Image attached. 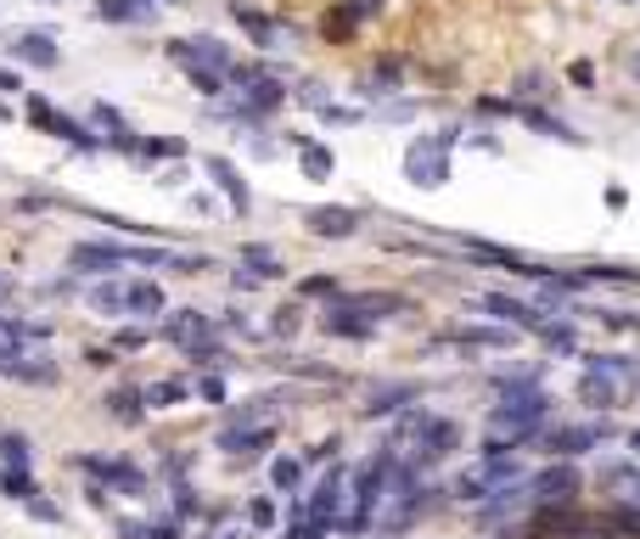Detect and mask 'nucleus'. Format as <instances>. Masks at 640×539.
Instances as JSON below:
<instances>
[{
    "mask_svg": "<svg viewBox=\"0 0 640 539\" xmlns=\"http://www.w3.org/2000/svg\"><path fill=\"white\" fill-rule=\"evenodd\" d=\"M422 494H427V489L416 484V472L399 461L393 484H388V494H382V505H377V517H371V523H377V534H404V528H411V523L427 512Z\"/></svg>",
    "mask_w": 640,
    "mask_h": 539,
    "instance_id": "1",
    "label": "nucleus"
},
{
    "mask_svg": "<svg viewBox=\"0 0 640 539\" xmlns=\"http://www.w3.org/2000/svg\"><path fill=\"white\" fill-rule=\"evenodd\" d=\"M551 416V399L539 393V388H517V393H505V404H494L489 411V427L494 433H512L517 444H528L534 438V427Z\"/></svg>",
    "mask_w": 640,
    "mask_h": 539,
    "instance_id": "2",
    "label": "nucleus"
},
{
    "mask_svg": "<svg viewBox=\"0 0 640 539\" xmlns=\"http://www.w3.org/2000/svg\"><path fill=\"white\" fill-rule=\"evenodd\" d=\"M450 147H455V135H416L411 152H404V180L438 191L450 180Z\"/></svg>",
    "mask_w": 640,
    "mask_h": 539,
    "instance_id": "3",
    "label": "nucleus"
},
{
    "mask_svg": "<svg viewBox=\"0 0 640 539\" xmlns=\"http://www.w3.org/2000/svg\"><path fill=\"white\" fill-rule=\"evenodd\" d=\"M399 438H411V444L422 450V461H444L450 450H455V422H444V416H427V411H416V416H404L399 422Z\"/></svg>",
    "mask_w": 640,
    "mask_h": 539,
    "instance_id": "4",
    "label": "nucleus"
},
{
    "mask_svg": "<svg viewBox=\"0 0 640 539\" xmlns=\"http://www.w3.org/2000/svg\"><path fill=\"white\" fill-rule=\"evenodd\" d=\"M230 79L242 85V108L248 113H276L281 101H287V90H281V79H269V74H259V67H230Z\"/></svg>",
    "mask_w": 640,
    "mask_h": 539,
    "instance_id": "5",
    "label": "nucleus"
},
{
    "mask_svg": "<svg viewBox=\"0 0 640 539\" xmlns=\"http://www.w3.org/2000/svg\"><path fill=\"white\" fill-rule=\"evenodd\" d=\"M28 118L40 124V129H51V135H62V141H67V147H79V152H96V147H101V141H96L90 129H79L74 118H62V113L51 108V101H40V96L28 101Z\"/></svg>",
    "mask_w": 640,
    "mask_h": 539,
    "instance_id": "6",
    "label": "nucleus"
},
{
    "mask_svg": "<svg viewBox=\"0 0 640 539\" xmlns=\"http://www.w3.org/2000/svg\"><path fill=\"white\" fill-rule=\"evenodd\" d=\"M321 326H326L331 337H354V343H365V337L377 331V321H365V303H326Z\"/></svg>",
    "mask_w": 640,
    "mask_h": 539,
    "instance_id": "7",
    "label": "nucleus"
},
{
    "mask_svg": "<svg viewBox=\"0 0 640 539\" xmlns=\"http://www.w3.org/2000/svg\"><path fill=\"white\" fill-rule=\"evenodd\" d=\"M478 310L484 315H494V321H505V326H523V331H545V321H539L528 303H517V298H505V292H484L478 298Z\"/></svg>",
    "mask_w": 640,
    "mask_h": 539,
    "instance_id": "8",
    "label": "nucleus"
},
{
    "mask_svg": "<svg viewBox=\"0 0 640 539\" xmlns=\"http://www.w3.org/2000/svg\"><path fill=\"white\" fill-rule=\"evenodd\" d=\"M606 444V427H551L545 433V450L551 455H585Z\"/></svg>",
    "mask_w": 640,
    "mask_h": 539,
    "instance_id": "9",
    "label": "nucleus"
},
{
    "mask_svg": "<svg viewBox=\"0 0 640 539\" xmlns=\"http://www.w3.org/2000/svg\"><path fill=\"white\" fill-rule=\"evenodd\" d=\"M337 512H343V466H331L326 478L315 484V500H310V517H315V528L337 523Z\"/></svg>",
    "mask_w": 640,
    "mask_h": 539,
    "instance_id": "10",
    "label": "nucleus"
},
{
    "mask_svg": "<svg viewBox=\"0 0 640 539\" xmlns=\"http://www.w3.org/2000/svg\"><path fill=\"white\" fill-rule=\"evenodd\" d=\"M46 343V326H34V321H0V360H17L28 349H40Z\"/></svg>",
    "mask_w": 640,
    "mask_h": 539,
    "instance_id": "11",
    "label": "nucleus"
},
{
    "mask_svg": "<svg viewBox=\"0 0 640 539\" xmlns=\"http://www.w3.org/2000/svg\"><path fill=\"white\" fill-rule=\"evenodd\" d=\"M209 331H214V326H209V315H202V310H175V315L163 321V337H168V343H180V349L202 343Z\"/></svg>",
    "mask_w": 640,
    "mask_h": 539,
    "instance_id": "12",
    "label": "nucleus"
},
{
    "mask_svg": "<svg viewBox=\"0 0 640 539\" xmlns=\"http://www.w3.org/2000/svg\"><path fill=\"white\" fill-rule=\"evenodd\" d=\"M269 438H276V427H269V422H259V427H225V433H219V450H230V455H259V450H269Z\"/></svg>",
    "mask_w": 640,
    "mask_h": 539,
    "instance_id": "13",
    "label": "nucleus"
},
{
    "mask_svg": "<svg viewBox=\"0 0 640 539\" xmlns=\"http://www.w3.org/2000/svg\"><path fill=\"white\" fill-rule=\"evenodd\" d=\"M579 399L595 404V411H613V404H618V377H613V371H601V365H585Z\"/></svg>",
    "mask_w": 640,
    "mask_h": 539,
    "instance_id": "14",
    "label": "nucleus"
},
{
    "mask_svg": "<svg viewBox=\"0 0 640 539\" xmlns=\"http://www.w3.org/2000/svg\"><path fill=\"white\" fill-rule=\"evenodd\" d=\"M303 225H310L315 236H337V242H343V236L360 230V214L354 209H310V214H303Z\"/></svg>",
    "mask_w": 640,
    "mask_h": 539,
    "instance_id": "15",
    "label": "nucleus"
},
{
    "mask_svg": "<svg viewBox=\"0 0 640 539\" xmlns=\"http://www.w3.org/2000/svg\"><path fill=\"white\" fill-rule=\"evenodd\" d=\"M209 175H214V186L230 197V209L236 214H248L253 209V197H248V180L242 175H236V163H225V158H209Z\"/></svg>",
    "mask_w": 640,
    "mask_h": 539,
    "instance_id": "16",
    "label": "nucleus"
},
{
    "mask_svg": "<svg viewBox=\"0 0 640 539\" xmlns=\"http://www.w3.org/2000/svg\"><path fill=\"white\" fill-rule=\"evenodd\" d=\"M573 489H579V478H573V466H556V472H539V478H528V494L534 500H573Z\"/></svg>",
    "mask_w": 640,
    "mask_h": 539,
    "instance_id": "17",
    "label": "nucleus"
},
{
    "mask_svg": "<svg viewBox=\"0 0 640 539\" xmlns=\"http://www.w3.org/2000/svg\"><path fill=\"white\" fill-rule=\"evenodd\" d=\"M12 57L28 62V67H57V40H51V34H17Z\"/></svg>",
    "mask_w": 640,
    "mask_h": 539,
    "instance_id": "18",
    "label": "nucleus"
},
{
    "mask_svg": "<svg viewBox=\"0 0 640 539\" xmlns=\"http://www.w3.org/2000/svg\"><path fill=\"white\" fill-rule=\"evenodd\" d=\"M85 472H96V478L118 484L124 494H141V489H147V478H141V472H135L129 461H85Z\"/></svg>",
    "mask_w": 640,
    "mask_h": 539,
    "instance_id": "19",
    "label": "nucleus"
},
{
    "mask_svg": "<svg viewBox=\"0 0 640 539\" xmlns=\"http://www.w3.org/2000/svg\"><path fill=\"white\" fill-rule=\"evenodd\" d=\"M90 118H96V129H101V135H108V147H118V152H135V129H129V124H124V118L108 108V101H96V113H90Z\"/></svg>",
    "mask_w": 640,
    "mask_h": 539,
    "instance_id": "20",
    "label": "nucleus"
},
{
    "mask_svg": "<svg viewBox=\"0 0 640 539\" xmlns=\"http://www.w3.org/2000/svg\"><path fill=\"white\" fill-rule=\"evenodd\" d=\"M523 124H534L539 135H551V141H567V147H579L585 141V135L579 129H573V124H562V118H551V113H539V108H512Z\"/></svg>",
    "mask_w": 640,
    "mask_h": 539,
    "instance_id": "21",
    "label": "nucleus"
},
{
    "mask_svg": "<svg viewBox=\"0 0 640 539\" xmlns=\"http://www.w3.org/2000/svg\"><path fill=\"white\" fill-rule=\"evenodd\" d=\"M236 23H242V28L253 34V46H264V51H276V46H281V28L269 23L264 12H253V7H236Z\"/></svg>",
    "mask_w": 640,
    "mask_h": 539,
    "instance_id": "22",
    "label": "nucleus"
},
{
    "mask_svg": "<svg viewBox=\"0 0 640 539\" xmlns=\"http://www.w3.org/2000/svg\"><path fill=\"white\" fill-rule=\"evenodd\" d=\"M90 310L124 315V310H129V281H96V287H90Z\"/></svg>",
    "mask_w": 640,
    "mask_h": 539,
    "instance_id": "23",
    "label": "nucleus"
},
{
    "mask_svg": "<svg viewBox=\"0 0 640 539\" xmlns=\"http://www.w3.org/2000/svg\"><path fill=\"white\" fill-rule=\"evenodd\" d=\"M96 12L101 17H113V23H152V0H96Z\"/></svg>",
    "mask_w": 640,
    "mask_h": 539,
    "instance_id": "24",
    "label": "nucleus"
},
{
    "mask_svg": "<svg viewBox=\"0 0 640 539\" xmlns=\"http://www.w3.org/2000/svg\"><path fill=\"white\" fill-rule=\"evenodd\" d=\"M411 399H416V388H411V383H388V388H377V393H371L365 416H393L399 404H411Z\"/></svg>",
    "mask_w": 640,
    "mask_h": 539,
    "instance_id": "25",
    "label": "nucleus"
},
{
    "mask_svg": "<svg viewBox=\"0 0 640 539\" xmlns=\"http://www.w3.org/2000/svg\"><path fill=\"white\" fill-rule=\"evenodd\" d=\"M124 315H163L158 281H129V310H124Z\"/></svg>",
    "mask_w": 640,
    "mask_h": 539,
    "instance_id": "26",
    "label": "nucleus"
},
{
    "mask_svg": "<svg viewBox=\"0 0 640 539\" xmlns=\"http://www.w3.org/2000/svg\"><path fill=\"white\" fill-rule=\"evenodd\" d=\"M298 163H303V175H310V180H331V168H337L331 152L315 147V141H303V147H298Z\"/></svg>",
    "mask_w": 640,
    "mask_h": 539,
    "instance_id": "27",
    "label": "nucleus"
},
{
    "mask_svg": "<svg viewBox=\"0 0 640 539\" xmlns=\"http://www.w3.org/2000/svg\"><path fill=\"white\" fill-rule=\"evenodd\" d=\"M601 484L613 494H624V500H640V466H606Z\"/></svg>",
    "mask_w": 640,
    "mask_h": 539,
    "instance_id": "28",
    "label": "nucleus"
},
{
    "mask_svg": "<svg viewBox=\"0 0 640 539\" xmlns=\"http://www.w3.org/2000/svg\"><path fill=\"white\" fill-rule=\"evenodd\" d=\"M108 404H113V416H118V422H141V411H147V393H141V388H118Z\"/></svg>",
    "mask_w": 640,
    "mask_h": 539,
    "instance_id": "29",
    "label": "nucleus"
},
{
    "mask_svg": "<svg viewBox=\"0 0 640 539\" xmlns=\"http://www.w3.org/2000/svg\"><path fill=\"white\" fill-rule=\"evenodd\" d=\"M455 343H466V349H505V343H512V331L478 326V331H455Z\"/></svg>",
    "mask_w": 640,
    "mask_h": 539,
    "instance_id": "30",
    "label": "nucleus"
},
{
    "mask_svg": "<svg viewBox=\"0 0 640 539\" xmlns=\"http://www.w3.org/2000/svg\"><path fill=\"white\" fill-rule=\"evenodd\" d=\"M242 264H253V276L269 281V276H281V259L269 253V248H242Z\"/></svg>",
    "mask_w": 640,
    "mask_h": 539,
    "instance_id": "31",
    "label": "nucleus"
},
{
    "mask_svg": "<svg viewBox=\"0 0 640 539\" xmlns=\"http://www.w3.org/2000/svg\"><path fill=\"white\" fill-rule=\"evenodd\" d=\"M191 360H197L202 371H225V365H230V354L214 343V337H202V343H191Z\"/></svg>",
    "mask_w": 640,
    "mask_h": 539,
    "instance_id": "32",
    "label": "nucleus"
},
{
    "mask_svg": "<svg viewBox=\"0 0 640 539\" xmlns=\"http://www.w3.org/2000/svg\"><path fill=\"white\" fill-rule=\"evenodd\" d=\"M579 315H595L601 326H613V331H640V315L635 310H579Z\"/></svg>",
    "mask_w": 640,
    "mask_h": 539,
    "instance_id": "33",
    "label": "nucleus"
},
{
    "mask_svg": "<svg viewBox=\"0 0 640 539\" xmlns=\"http://www.w3.org/2000/svg\"><path fill=\"white\" fill-rule=\"evenodd\" d=\"M186 399V383H152L147 388V404L152 411H168V404H180Z\"/></svg>",
    "mask_w": 640,
    "mask_h": 539,
    "instance_id": "34",
    "label": "nucleus"
},
{
    "mask_svg": "<svg viewBox=\"0 0 640 539\" xmlns=\"http://www.w3.org/2000/svg\"><path fill=\"white\" fill-rule=\"evenodd\" d=\"M606 528L624 534V539H640V505H618V512L606 517Z\"/></svg>",
    "mask_w": 640,
    "mask_h": 539,
    "instance_id": "35",
    "label": "nucleus"
},
{
    "mask_svg": "<svg viewBox=\"0 0 640 539\" xmlns=\"http://www.w3.org/2000/svg\"><path fill=\"white\" fill-rule=\"evenodd\" d=\"M124 539H180L175 523H124Z\"/></svg>",
    "mask_w": 640,
    "mask_h": 539,
    "instance_id": "36",
    "label": "nucleus"
},
{
    "mask_svg": "<svg viewBox=\"0 0 640 539\" xmlns=\"http://www.w3.org/2000/svg\"><path fill=\"white\" fill-rule=\"evenodd\" d=\"M269 478H276V489L292 494V489L303 484V466H298V461H276V466H269Z\"/></svg>",
    "mask_w": 640,
    "mask_h": 539,
    "instance_id": "37",
    "label": "nucleus"
},
{
    "mask_svg": "<svg viewBox=\"0 0 640 539\" xmlns=\"http://www.w3.org/2000/svg\"><path fill=\"white\" fill-rule=\"evenodd\" d=\"M0 461H7V466H28V444H23L17 433H7V438H0Z\"/></svg>",
    "mask_w": 640,
    "mask_h": 539,
    "instance_id": "38",
    "label": "nucleus"
},
{
    "mask_svg": "<svg viewBox=\"0 0 640 539\" xmlns=\"http://www.w3.org/2000/svg\"><path fill=\"white\" fill-rule=\"evenodd\" d=\"M7 494H17V500H28V494H34V484H28V472H23V466H12V472H7Z\"/></svg>",
    "mask_w": 640,
    "mask_h": 539,
    "instance_id": "39",
    "label": "nucleus"
},
{
    "mask_svg": "<svg viewBox=\"0 0 640 539\" xmlns=\"http://www.w3.org/2000/svg\"><path fill=\"white\" fill-rule=\"evenodd\" d=\"M298 315H303L298 303H287V310H276V331H281V337H287V331H298Z\"/></svg>",
    "mask_w": 640,
    "mask_h": 539,
    "instance_id": "40",
    "label": "nucleus"
},
{
    "mask_svg": "<svg viewBox=\"0 0 640 539\" xmlns=\"http://www.w3.org/2000/svg\"><path fill=\"white\" fill-rule=\"evenodd\" d=\"M253 523L269 528V523H276V505H269V500H253Z\"/></svg>",
    "mask_w": 640,
    "mask_h": 539,
    "instance_id": "41",
    "label": "nucleus"
},
{
    "mask_svg": "<svg viewBox=\"0 0 640 539\" xmlns=\"http://www.w3.org/2000/svg\"><path fill=\"white\" fill-rule=\"evenodd\" d=\"M202 399H214V404H219V399H225V383H219V377H209V383H202Z\"/></svg>",
    "mask_w": 640,
    "mask_h": 539,
    "instance_id": "42",
    "label": "nucleus"
},
{
    "mask_svg": "<svg viewBox=\"0 0 640 539\" xmlns=\"http://www.w3.org/2000/svg\"><path fill=\"white\" fill-rule=\"evenodd\" d=\"M624 67H629V79L640 85V51H629V57H624Z\"/></svg>",
    "mask_w": 640,
    "mask_h": 539,
    "instance_id": "43",
    "label": "nucleus"
},
{
    "mask_svg": "<svg viewBox=\"0 0 640 539\" xmlns=\"http://www.w3.org/2000/svg\"><path fill=\"white\" fill-rule=\"evenodd\" d=\"M0 90H17V74H7V67H0Z\"/></svg>",
    "mask_w": 640,
    "mask_h": 539,
    "instance_id": "44",
    "label": "nucleus"
},
{
    "mask_svg": "<svg viewBox=\"0 0 640 539\" xmlns=\"http://www.w3.org/2000/svg\"><path fill=\"white\" fill-rule=\"evenodd\" d=\"M629 444H635V450H640V433H635V438H629Z\"/></svg>",
    "mask_w": 640,
    "mask_h": 539,
    "instance_id": "45",
    "label": "nucleus"
}]
</instances>
